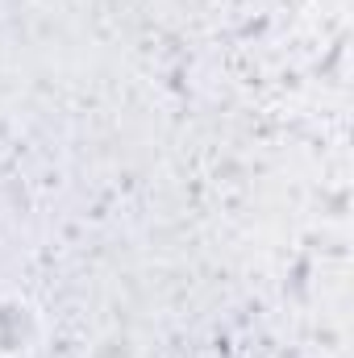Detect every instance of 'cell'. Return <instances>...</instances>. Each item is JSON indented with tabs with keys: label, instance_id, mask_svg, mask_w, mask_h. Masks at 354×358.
<instances>
[{
	"label": "cell",
	"instance_id": "obj_1",
	"mask_svg": "<svg viewBox=\"0 0 354 358\" xmlns=\"http://www.w3.org/2000/svg\"><path fill=\"white\" fill-rule=\"evenodd\" d=\"M42 338L38 308L21 296H0V358L29 355Z\"/></svg>",
	"mask_w": 354,
	"mask_h": 358
}]
</instances>
